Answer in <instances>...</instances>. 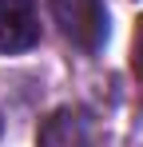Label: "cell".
I'll use <instances>...</instances> for the list:
<instances>
[{
	"label": "cell",
	"mask_w": 143,
	"mask_h": 147,
	"mask_svg": "<svg viewBox=\"0 0 143 147\" xmlns=\"http://www.w3.org/2000/svg\"><path fill=\"white\" fill-rule=\"evenodd\" d=\"M52 16H56L60 32L84 52H95L107 36L103 0H52Z\"/></svg>",
	"instance_id": "1"
},
{
	"label": "cell",
	"mask_w": 143,
	"mask_h": 147,
	"mask_svg": "<svg viewBox=\"0 0 143 147\" xmlns=\"http://www.w3.org/2000/svg\"><path fill=\"white\" fill-rule=\"evenodd\" d=\"M40 40L36 0H0V52H28Z\"/></svg>",
	"instance_id": "2"
},
{
	"label": "cell",
	"mask_w": 143,
	"mask_h": 147,
	"mask_svg": "<svg viewBox=\"0 0 143 147\" xmlns=\"http://www.w3.org/2000/svg\"><path fill=\"white\" fill-rule=\"evenodd\" d=\"M131 68H135V76L143 80V20L135 24V40H131Z\"/></svg>",
	"instance_id": "3"
}]
</instances>
